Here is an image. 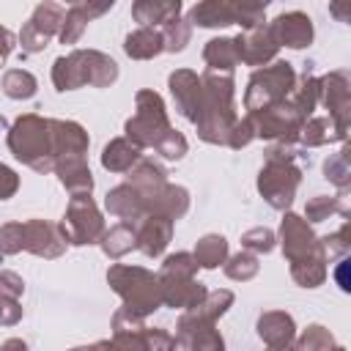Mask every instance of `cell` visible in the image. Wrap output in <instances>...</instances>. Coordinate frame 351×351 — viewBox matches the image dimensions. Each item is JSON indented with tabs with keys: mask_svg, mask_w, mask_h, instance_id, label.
I'll return each instance as SVG.
<instances>
[{
	"mask_svg": "<svg viewBox=\"0 0 351 351\" xmlns=\"http://www.w3.org/2000/svg\"><path fill=\"white\" fill-rule=\"evenodd\" d=\"M222 252H225V241L222 239H217V236L203 239V244H200V261H203V266H214L222 258Z\"/></svg>",
	"mask_w": 351,
	"mask_h": 351,
	"instance_id": "6da1fadb",
	"label": "cell"
},
{
	"mask_svg": "<svg viewBox=\"0 0 351 351\" xmlns=\"http://www.w3.org/2000/svg\"><path fill=\"white\" fill-rule=\"evenodd\" d=\"M14 186H16L14 173L8 167H0V197H5L8 192H14Z\"/></svg>",
	"mask_w": 351,
	"mask_h": 351,
	"instance_id": "7a4b0ae2",
	"label": "cell"
},
{
	"mask_svg": "<svg viewBox=\"0 0 351 351\" xmlns=\"http://www.w3.org/2000/svg\"><path fill=\"white\" fill-rule=\"evenodd\" d=\"M3 351H25V346L19 343V340H11V343H5V348Z\"/></svg>",
	"mask_w": 351,
	"mask_h": 351,
	"instance_id": "3957f363",
	"label": "cell"
}]
</instances>
